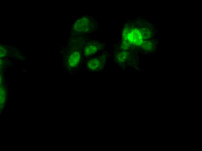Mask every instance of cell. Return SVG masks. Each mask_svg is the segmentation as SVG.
<instances>
[{"mask_svg":"<svg viewBox=\"0 0 202 151\" xmlns=\"http://www.w3.org/2000/svg\"><path fill=\"white\" fill-rule=\"evenodd\" d=\"M80 58V54L78 51L73 52L69 57L68 62L70 66L72 67L76 66L79 62Z\"/></svg>","mask_w":202,"mask_h":151,"instance_id":"3957f363","label":"cell"},{"mask_svg":"<svg viewBox=\"0 0 202 151\" xmlns=\"http://www.w3.org/2000/svg\"><path fill=\"white\" fill-rule=\"evenodd\" d=\"M90 26L89 19L86 17H83L77 20L74 26V29L77 32H84L89 29Z\"/></svg>","mask_w":202,"mask_h":151,"instance_id":"7a4b0ae2","label":"cell"},{"mask_svg":"<svg viewBox=\"0 0 202 151\" xmlns=\"http://www.w3.org/2000/svg\"><path fill=\"white\" fill-rule=\"evenodd\" d=\"M102 64L101 61L98 58L90 60L88 62V66L90 69L93 70L96 69L99 67Z\"/></svg>","mask_w":202,"mask_h":151,"instance_id":"277c9868","label":"cell"},{"mask_svg":"<svg viewBox=\"0 0 202 151\" xmlns=\"http://www.w3.org/2000/svg\"><path fill=\"white\" fill-rule=\"evenodd\" d=\"M98 47L96 45H92L87 46L85 49V53L86 55H89L96 53Z\"/></svg>","mask_w":202,"mask_h":151,"instance_id":"8992f818","label":"cell"},{"mask_svg":"<svg viewBox=\"0 0 202 151\" xmlns=\"http://www.w3.org/2000/svg\"><path fill=\"white\" fill-rule=\"evenodd\" d=\"M116 57L118 58V61L120 62H125L129 60L130 57L129 55L125 51L120 52L118 53Z\"/></svg>","mask_w":202,"mask_h":151,"instance_id":"5b68a950","label":"cell"},{"mask_svg":"<svg viewBox=\"0 0 202 151\" xmlns=\"http://www.w3.org/2000/svg\"><path fill=\"white\" fill-rule=\"evenodd\" d=\"M147 31L136 26L131 21L125 24L122 33V46L125 49L133 46H140L148 39Z\"/></svg>","mask_w":202,"mask_h":151,"instance_id":"6da1fadb","label":"cell"}]
</instances>
